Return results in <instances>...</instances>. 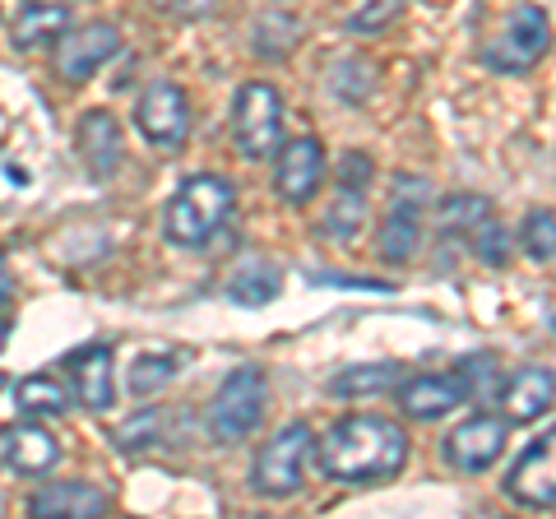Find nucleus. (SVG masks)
<instances>
[{"mask_svg":"<svg viewBox=\"0 0 556 519\" xmlns=\"http://www.w3.org/2000/svg\"><path fill=\"white\" fill-rule=\"evenodd\" d=\"M65 28H70V10L65 5H42V0H33V5H24L20 14H14L10 42L20 51H33V47L56 42Z\"/></svg>","mask_w":556,"mask_h":519,"instance_id":"obj_19","label":"nucleus"},{"mask_svg":"<svg viewBox=\"0 0 556 519\" xmlns=\"http://www.w3.org/2000/svg\"><path fill=\"white\" fill-rule=\"evenodd\" d=\"M265 404H269V385L260 367H237L228 380L218 385L214 404H208V431L218 445H237L265 422Z\"/></svg>","mask_w":556,"mask_h":519,"instance_id":"obj_5","label":"nucleus"},{"mask_svg":"<svg viewBox=\"0 0 556 519\" xmlns=\"http://www.w3.org/2000/svg\"><path fill=\"white\" fill-rule=\"evenodd\" d=\"M399 408H404V418L413 422H437L445 413H455L468 394H464V380L459 371H445V376H404L399 380Z\"/></svg>","mask_w":556,"mask_h":519,"instance_id":"obj_14","label":"nucleus"},{"mask_svg":"<svg viewBox=\"0 0 556 519\" xmlns=\"http://www.w3.org/2000/svg\"><path fill=\"white\" fill-rule=\"evenodd\" d=\"M0 459H5V469L24 478H47L61 464V445L38 422H10L0 431Z\"/></svg>","mask_w":556,"mask_h":519,"instance_id":"obj_13","label":"nucleus"},{"mask_svg":"<svg viewBox=\"0 0 556 519\" xmlns=\"http://www.w3.org/2000/svg\"><path fill=\"white\" fill-rule=\"evenodd\" d=\"M70 367V385H75V400L89 413H108L116 404V380H112V349L108 343H93V349H79L65 362Z\"/></svg>","mask_w":556,"mask_h":519,"instance_id":"obj_15","label":"nucleus"},{"mask_svg":"<svg viewBox=\"0 0 556 519\" xmlns=\"http://www.w3.org/2000/svg\"><path fill=\"white\" fill-rule=\"evenodd\" d=\"M79 153L84 163H89L93 177H112V172L121 167V126L112 112H89L79 121Z\"/></svg>","mask_w":556,"mask_h":519,"instance_id":"obj_18","label":"nucleus"},{"mask_svg":"<svg viewBox=\"0 0 556 519\" xmlns=\"http://www.w3.org/2000/svg\"><path fill=\"white\" fill-rule=\"evenodd\" d=\"M283 144V98L274 84H241L232 98V149L247 163H260Z\"/></svg>","mask_w":556,"mask_h":519,"instance_id":"obj_4","label":"nucleus"},{"mask_svg":"<svg viewBox=\"0 0 556 519\" xmlns=\"http://www.w3.org/2000/svg\"><path fill=\"white\" fill-rule=\"evenodd\" d=\"M316 459L334 482H380L408 464V431L376 413H353L320 436Z\"/></svg>","mask_w":556,"mask_h":519,"instance_id":"obj_1","label":"nucleus"},{"mask_svg":"<svg viewBox=\"0 0 556 519\" xmlns=\"http://www.w3.org/2000/svg\"><path fill=\"white\" fill-rule=\"evenodd\" d=\"M486 214H492V204H486L482 195H450L441 204V232L445 237H468Z\"/></svg>","mask_w":556,"mask_h":519,"instance_id":"obj_28","label":"nucleus"},{"mask_svg":"<svg viewBox=\"0 0 556 519\" xmlns=\"http://www.w3.org/2000/svg\"><path fill=\"white\" fill-rule=\"evenodd\" d=\"M399 10H404V0H362V5L348 14V33H380L399 20Z\"/></svg>","mask_w":556,"mask_h":519,"instance_id":"obj_31","label":"nucleus"},{"mask_svg":"<svg viewBox=\"0 0 556 519\" xmlns=\"http://www.w3.org/2000/svg\"><path fill=\"white\" fill-rule=\"evenodd\" d=\"M399 380H404L399 362H367V367L339 371L329 380V394H339V400H371V394H390Z\"/></svg>","mask_w":556,"mask_h":519,"instance_id":"obj_20","label":"nucleus"},{"mask_svg":"<svg viewBox=\"0 0 556 519\" xmlns=\"http://www.w3.org/2000/svg\"><path fill=\"white\" fill-rule=\"evenodd\" d=\"M427 200H431V186L422 177H394L390 210H386V223H380V260L386 265H408L417 255Z\"/></svg>","mask_w":556,"mask_h":519,"instance_id":"obj_7","label":"nucleus"},{"mask_svg":"<svg viewBox=\"0 0 556 519\" xmlns=\"http://www.w3.org/2000/svg\"><path fill=\"white\" fill-rule=\"evenodd\" d=\"M547 47H552L547 10L519 5L510 20L501 24L496 38L482 47V65H486V71H496V75H525V71H533V65L547 56Z\"/></svg>","mask_w":556,"mask_h":519,"instance_id":"obj_6","label":"nucleus"},{"mask_svg":"<svg viewBox=\"0 0 556 519\" xmlns=\"http://www.w3.org/2000/svg\"><path fill=\"white\" fill-rule=\"evenodd\" d=\"M121 51V33L112 24H84V28H65L56 38V71L79 84L93 71H102L112 56Z\"/></svg>","mask_w":556,"mask_h":519,"instance_id":"obj_12","label":"nucleus"},{"mask_svg":"<svg viewBox=\"0 0 556 519\" xmlns=\"http://www.w3.org/2000/svg\"><path fill=\"white\" fill-rule=\"evenodd\" d=\"M112 441H116V450H126V455H139V450H149V445H163L167 441V413L163 408L135 413L126 427L112 431Z\"/></svg>","mask_w":556,"mask_h":519,"instance_id":"obj_25","label":"nucleus"},{"mask_svg":"<svg viewBox=\"0 0 556 519\" xmlns=\"http://www.w3.org/2000/svg\"><path fill=\"white\" fill-rule=\"evenodd\" d=\"M552 334H556V316H552Z\"/></svg>","mask_w":556,"mask_h":519,"instance_id":"obj_35","label":"nucleus"},{"mask_svg":"<svg viewBox=\"0 0 556 519\" xmlns=\"http://www.w3.org/2000/svg\"><path fill=\"white\" fill-rule=\"evenodd\" d=\"M14 404H20V413H28V418H61L65 413V385L56 376H28L14 385Z\"/></svg>","mask_w":556,"mask_h":519,"instance_id":"obj_22","label":"nucleus"},{"mask_svg":"<svg viewBox=\"0 0 556 519\" xmlns=\"http://www.w3.org/2000/svg\"><path fill=\"white\" fill-rule=\"evenodd\" d=\"M251 42L265 61H283V56H292V47L302 42V24L292 20V14H265V20L255 24Z\"/></svg>","mask_w":556,"mask_h":519,"instance_id":"obj_23","label":"nucleus"},{"mask_svg":"<svg viewBox=\"0 0 556 519\" xmlns=\"http://www.w3.org/2000/svg\"><path fill=\"white\" fill-rule=\"evenodd\" d=\"M177 371L181 367H177V357H172V353H144V357H135V367L126 376V390L144 400V394H159L163 385H172Z\"/></svg>","mask_w":556,"mask_h":519,"instance_id":"obj_26","label":"nucleus"},{"mask_svg":"<svg viewBox=\"0 0 556 519\" xmlns=\"http://www.w3.org/2000/svg\"><path fill=\"white\" fill-rule=\"evenodd\" d=\"M339 186H353V190L371 186V159L367 153H343L339 159Z\"/></svg>","mask_w":556,"mask_h":519,"instance_id":"obj_32","label":"nucleus"},{"mask_svg":"<svg viewBox=\"0 0 556 519\" xmlns=\"http://www.w3.org/2000/svg\"><path fill=\"white\" fill-rule=\"evenodd\" d=\"M0 390H5V376H0Z\"/></svg>","mask_w":556,"mask_h":519,"instance_id":"obj_36","label":"nucleus"},{"mask_svg":"<svg viewBox=\"0 0 556 519\" xmlns=\"http://www.w3.org/2000/svg\"><path fill=\"white\" fill-rule=\"evenodd\" d=\"M325 186V144L302 135V140H288L278 149L274 163V195L288 204H306L316 190Z\"/></svg>","mask_w":556,"mask_h":519,"instance_id":"obj_11","label":"nucleus"},{"mask_svg":"<svg viewBox=\"0 0 556 519\" xmlns=\"http://www.w3.org/2000/svg\"><path fill=\"white\" fill-rule=\"evenodd\" d=\"M10 302V269H5V260H0V311H5Z\"/></svg>","mask_w":556,"mask_h":519,"instance_id":"obj_34","label":"nucleus"},{"mask_svg":"<svg viewBox=\"0 0 556 519\" xmlns=\"http://www.w3.org/2000/svg\"><path fill=\"white\" fill-rule=\"evenodd\" d=\"M278 288H283V269H278L274 260L255 255V260H247V265L232 274L228 298H232L237 306H265V302L278 298Z\"/></svg>","mask_w":556,"mask_h":519,"instance_id":"obj_21","label":"nucleus"},{"mask_svg":"<svg viewBox=\"0 0 556 519\" xmlns=\"http://www.w3.org/2000/svg\"><path fill=\"white\" fill-rule=\"evenodd\" d=\"M329 89H334L339 102L348 107H357V102H367L371 89H376V71L371 61H334V71H329Z\"/></svg>","mask_w":556,"mask_h":519,"instance_id":"obj_27","label":"nucleus"},{"mask_svg":"<svg viewBox=\"0 0 556 519\" xmlns=\"http://www.w3.org/2000/svg\"><path fill=\"white\" fill-rule=\"evenodd\" d=\"M135 126L139 135H144L149 144H159V149H181L186 144V135H190V98L181 84H149L144 93H139L135 102Z\"/></svg>","mask_w":556,"mask_h":519,"instance_id":"obj_8","label":"nucleus"},{"mask_svg":"<svg viewBox=\"0 0 556 519\" xmlns=\"http://www.w3.org/2000/svg\"><path fill=\"white\" fill-rule=\"evenodd\" d=\"M556 404V376L547 367H519L506 390H501V408L506 422H538Z\"/></svg>","mask_w":556,"mask_h":519,"instance_id":"obj_16","label":"nucleus"},{"mask_svg":"<svg viewBox=\"0 0 556 519\" xmlns=\"http://www.w3.org/2000/svg\"><path fill=\"white\" fill-rule=\"evenodd\" d=\"M237 210V190L223 177H186L181 190L163 204V237L172 246H204Z\"/></svg>","mask_w":556,"mask_h":519,"instance_id":"obj_2","label":"nucleus"},{"mask_svg":"<svg viewBox=\"0 0 556 519\" xmlns=\"http://www.w3.org/2000/svg\"><path fill=\"white\" fill-rule=\"evenodd\" d=\"M519 241H525V255L533 260V265L556 260V214L552 210H533L525 218V228H519Z\"/></svg>","mask_w":556,"mask_h":519,"instance_id":"obj_29","label":"nucleus"},{"mask_svg":"<svg viewBox=\"0 0 556 519\" xmlns=\"http://www.w3.org/2000/svg\"><path fill=\"white\" fill-rule=\"evenodd\" d=\"M468 246H473V255L482 260V265H492V269L510 260V237H506V228H501V218H492V214L468 232Z\"/></svg>","mask_w":556,"mask_h":519,"instance_id":"obj_30","label":"nucleus"},{"mask_svg":"<svg viewBox=\"0 0 556 519\" xmlns=\"http://www.w3.org/2000/svg\"><path fill=\"white\" fill-rule=\"evenodd\" d=\"M506 496L519 506H556V427L543 431L525 455L510 464L506 473Z\"/></svg>","mask_w":556,"mask_h":519,"instance_id":"obj_9","label":"nucleus"},{"mask_svg":"<svg viewBox=\"0 0 556 519\" xmlns=\"http://www.w3.org/2000/svg\"><path fill=\"white\" fill-rule=\"evenodd\" d=\"M501 450H506V418L473 413L445 436V464L459 473H482L501 459Z\"/></svg>","mask_w":556,"mask_h":519,"instance_id":"obj_10","label":"nucleus"},{"mask_svg":"<svg viewBox=\"0 0 556 519\" xmlns=\"http://www.w3.org/2000/svg\"><path fill=\"white\" fill-rule=\"evenodd\" d=\"M159 5L167 14H177V20H200V14H208L218 0H159Z\"/></svg>","mask_w":556,"mask_h":519,"instance_id":"obj_33","label":"nucleus"},{"mask_svg":"<svg viewBox=\"0 0 556 519\" xmlns=\"http://www.w3.org/2000/svg\"><path fill=\"white\" fill-rule=\"evenodd\" d=\"M362 218H367V190H353V186H339V200L325 210V223H320V232L325 237H357L362 228Z\"/></svg>","mask_w":556,"mask_h":519,"instance_id":"obj_24","label":"nucleus"},{"mask_svg":"<svg viewBox=\"0 0 556 519\" xmlns=\"http://www.w3.org/2000/svg\"><path fill=\"white\" fill-rule=\"evenodd\" d=\"M28 510L38 519H93V515H108V496H102L93 482H51V488H42L38 496L28 501Z\"/></svg>","mask_w":556,"mask_h":519,"instance_id":"obj_17","label":"nucleus"},{"mask_svg":"<svg viewBox=\"0 0 556 519\" xmlns=\"http://www.w3.org/2000/svg\"><path fill=\"white\" fill-rule=\"evenodd\" d=\"M311 445H316V436H311L306 422H288L278 436H269L265 445H260V455L251 464V488L265 496V501H288L302 492L306 482V459H311Z\"/></svg>","mask_w":556,"mask_h":519,"instance_id":"obj_3","label":"nucleus"}]
</instances>
